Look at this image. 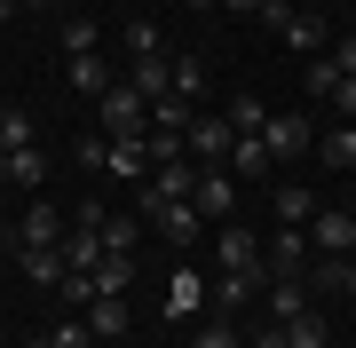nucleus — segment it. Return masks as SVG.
Instances as JSON below:
<instances>
[{
  "instance_id": "42",
  "label": "nucleus",
  "mask_w": 356,
  "mask_h": 348,
  "mask_svg": "<svg viewBox=\"0 0 356 348\" xmlns=\"http://www.w3.org/2000/svg\"><path fill=\"white\" fill-rule=\"evenodd\" d=\"M0 222H8V214H0Z\"/></svg>"
},
{
  "instance_id": "5",
  "label": "nucleus",
  "mask_w": 356,
  "mask_h": 348,
  "mask_svg": "<svg viewBox=\"0 0 356 348\" xmlns=\"http://www.w3.org/2000/svg\"><path fill=\"white\" fill-rule=\"evenodd\" d=\"M309 245H317V254H356V214L317 206V222H309Z\"/></svg>"
},
{
  "instance_id": "9",
  "label": "nucleus",
  "mask_w": 356,
  "mask_h": 348,
  "mask_svg": "<svg viewBox=\"0 0 356 348\" xmlns=\"http://www.w3.org/2000/svg\"><path fill=\"white\" fill-rule=\"evenodd\" d=\"M214 254H222V270H261V238H254V230H238V222L214 238Z\"/></svg>"
},
{
  "instance_id": "14",
  "label": "nucleus",
  "mask_w": 356,
  "mask_h": 348,
  "mask_svg": "<svg viewBox=\"0 0 356 348\" xmlns=\"http://www.w3.org/2000/svg\"><path fill=\"white\" fill-rule=\"evenodd\" d=\"M16 261H24V277H32V285H64V254H56V245H24Z\"/></svg>"
},
{
  "instance_id": "36",
  "label": "nucleus",
  "mask_w": 356,
  "mask_h": 348,
  "mask_svg": "<svg viewBox=\"0 0 356 348\" xmlns=\"http://www.w3.org/2000/svg\"><path fill=\"white\" fill-rule=\"evenodd\" d=\"M222 8H238V16H261V8H269V0H222Z\"/></svg>"
},
{
  "instance_id": "32",
  "label": "nucleus",
  "mask_w": 356,
  "mask_h": 348,
  "mask_svg": "<svg viewBox=\"0 0 356 348\" xmlns=\"http://www.w3.org/2000/svg\"><path fill=\"white\" fill-rule=\"evenodd\" d=\"M56 348H95V324L88 317H64V324H56Z\"/></svg>"
},
{
  "instance_id": "8",
  "label": "nucleus",
  "mask_w": 356,
  "mask_h": 348,
  "mask_svg": "<svg viewBox=\"0 0 356 348\" xmlns=\"http://www.w3.org/2000/svg\"><path fill=\"white\" fill-rule=\"evenodd\" d=\"M88 324H95V340H127V324H135L127 317V293H95L88 301Z\"/></svg>"
},
{
  "instance_id": "34",
  "label": "nucleus",
  "mask_w": 356,
  "mask_h": 348,
  "mask_svg": "<svg viewBox=\"0 0 356 348\" xmlns=\"http://www.w3.org/2000/svg\"><path fill=\"white\" fill-rule=\"evenodd\" d=\"M332 64H341V72L356 79V32H348V40H332Z\"/></svg>"
},
{
  "instance_id": "21",
  "label": "nucleus",
  "mask_w": 356,
  "mask_h": 348,
  "mask_svg": "<svg viewBox=\"0 0 356 348\" xmlns=\"http://www.w3.org/2000/svg\"><path fill=\"white\" fill-rule=\"evenodd\" d=\"M143 151H151V167H182V158H191V142L166 135V127H151V135H143Z\"/></svg>"
},
{
  "instance_id": "28",
  "label": "nucleus",
  "mask_w": 356,
  "mask_h": 348,
  "mask_svg": "<svg viewBox=\"0 0 356 348\" xmlns=\"http://www.w3.org/2000/svg\"><path fill=\"white\" fill-rule=\"evenodd\" d=\"M48 174V158H40V142H24V151H8V182H40Z\"/></svg>"
},
{
  "instance_id": "22",
  "label": "nucleus",
  "mask_w": 356,
  "mask_h": 348,
  "mask_svg": "<svg viewBox=\"0 0 356 348\" xmlns=\"http://www.w3.org/2000/svg\"><path fill=\"white\" fill-rule=\"evenodd\" d=\"M72 88L79 95H103V88H119V79L103 72V56H72Z\"/></svg>"
},
{
  "instance_id": "37",
  "label": "nucleus",
  "mask_w": 356,
  "mask_h": 348,
  "mask_svg": "<svg viewBox=\"0 0 356 348\" xmlns=\"http://www.w3.org/2000/svg\"><path fill=\"white\" fill-rule=\"evenodd\" d=\"M16 8H56V0H16Z\"/></svg>"
},
{
  "instance_id": "35",
  "label": "nucleus",
  "mask_w": 356,
  "mask_h": 348,
  "mask_svg": "<svg viewBox=\"0 0 356 348\" xmlns=\"http://www.w3.org/2000/svg\"><path fill=\"white\" fill-rule=\"evenodd\" d=\"M332 111H341V119H356V79H341V88H332Z\"/></svg>"
},
{
  "instance_id": "12",
  "label": "nucleus",
  "mask_w": 356,
  "mask_h": 348,
  "mask_svg": "<svg viewBox=\"0 0 356 348\" xmlns=\"http://www.w3.org/2000/svg\"><path fill=\"white\" fill-rule=\"evenodd\" d=\"M277 222L285 230H309V222H317V198H309L301 182H277Z\"/></svg>"
},
{
  "instance_id": "25",
  "label": "nucleus",
  "mask_w": 356,
  "mask_h": 348,
  "mask_svg": "<svg viewBox=\"0 0 356 348\" xmlns=\"http://www.w3.org/2000/svg\"><path fill=\"white\" fill-rule=\"evenodd\" d=\"M229 127H238V135H261L269 127V103H261V95H238V103H229Z\"/></svg>"
},
{
  "instance_id": "19",
  "label": "nucleus",
  "mask_w": 356,
  "mask_h": 348,
  "mask_svg": "<svg viewBox=\"0 0 356 348\" xmlns=\"http://www.w3.org/2000/svg\"><path fill=\"white\" fill-rule=\"evenodd\" d=\"M135 285V254H103L95 261V293H127Z\"/></svg>"
},
{
  "instance_id": "30",
  "label": "nucleus",
  "mask_w": 356,
  "mask_h": 348,
  "mask_svg": "<svg viewBox=\"0 0 356 348\" xmlns=\"http://www.w3.org/2000/svg\"><path fill=\"white\" fill-rule=\"evenodd\" d=\"M64 56H95V16H72L64 24Z\"/></svg>"
},
{
  "instance_id": "7",
  "label": "nucleus",
  "mask_w": 356,
  "mask_h": 348,
  "mask_svg": "<svg viewBox=\"0 0 356 348\" xmlns=\"http://www.w3.org/2000/svg\"><path fill=\"white\" fill-rule=\"evenodd\" d=\"M191 190H198V167H191V158H182V167H159V174H151V214H159V206H182Z\"/></svg>"
},
{
  "instance_id": "20",
  "label": "nucleus",
  "mask_w": 356,
  "mask_h": 348,
  "mask_svg": "<svg viewBox=\"0 0 356 348\" xmlns=\"http://www.w3.org/2000/svg\"><path fill=\"white\" fill-rule=\"evenodd\" d=\"M317 158H325V167H356V119H341V127L317 142Z\"/></svg>"
},
{
  "instance_id": "2",
  "label": "nucleus",
  "mask_w": 356,
  "mask_h": 348,
  "mask_svg": "<svg viewBox=\"0 0 356 348\" xmlns=\"http://www.w3.org/2000/svg\"><path fill=\"white\" fill-rule=\"evenodd\" d=\"M309 254H317V245H309V230H277L261 245V277L277 285V277H309Z\"/></svg>"
},
{
  "instance_id": "33",
  "label": "nucleus",
  "mask_w": 356,
  "mask_h": 348,
  "mask_svg": "<svg viewBox=\"0 0 356 348\" xmlns=\"http://www.w3.org/2000/svg\"><path fill=\"white\" fill-rule=\"evenodd\" d=\"M191 348H245V340L229 333V324H198V340H191Z\"/></svg>"
},
{
  "instance_id": "40",
  "label": "nucleus",
  "mask_w": 356,
  "mask_h": 348,
  "mask_svg": "<svg viewBox=\"0 0 356 348\" xmlns=\"http://www.w3.org/2000/svg\"><path fill=\"white\" fill-rule=\"evenodd\" d=\"M24 348H56V340H24Z\"/></svg>"
},
{
  "instance_id": "23",
  "label": "nucleus",
  "mask_w": 356,
  "mask_h": 348,
  "mask_svg": "<svg viewBox=\"0 0 356 348\" xmlns=\"http://www.w3.org/2000/svg\"><path fill=\"white\" fill-rule=\"evenodd\" d=\"M341 79H348V72L332 64V48H325V56H309V95H317V103H332V88H341Z\"/></svg>"
},
{
  "instance_id": "26",
  "label": "nucleus",
  "mask_w": 356,
  "mask_h": 348,
  "mask_svg": "<svg viewBox=\"0 0 356 348\" xmlns=\"http://www.w3.org/2000/svg\"><path fill=\"white\" fill-rule=\"evenodd\" d=\"M175 95H182V103L206 95V64H198V56H175Z\"/></svg>"
},
{
  "instance_id": "39",
  "label": "nucleus",
  "mask_w": 356,
  "mask_h": 348,
  "mask_svg": "<svg viewBox=\"0 0 356 348\" xmlns=\"http://www.w3.org/2000/svg\"><path fill=\"white\" fill-rule=\"evenodd\" d=\"M0 182H8V151H0Z\"/></svg>"
},
{
  "instance_id": "10",
  "label": "nucleus",
  "mask_w": 356,
  "mask_h": 348,
  "mask_svg": "<svg viewBox=\"0 0 356 348\" xmlns=\"http://www.w3.org/2000/svg\"><path fill=\"white\" fill-rule=\"evenodd\" d=\"M135 88L151 95V103H159V95H175V56H135Z\"/></svg>"
},
{
  "instance_id": "27",
  "label": "nucleus",
  "mask_w": 356,
  "mask_h": 348,
  "mask_svg": "<svg viewBox=\"0 0 356 348\" xmlns=\"http://www.w3.org/2000/svg\"><path fill=\"white\" fill-rule=\"evenodd\" d=\"M309 285H332V293H356V254H332V261H325V270L309 277Z\"/></svg>"
},
{
  "instance_id": "17",
  "label": "nucleus",
  "mask_w": 356,
  "mask_h": 348,
  "mask_svg": "<svg viewBox=\"0 0 356 348\" xmlns=\"http://www.w3.org/2000/svg\"><path fill=\"white\" fill-rule=\"evenodd\" d=\"M229 167H238V174H269L277 158H269V142H261V135H238V142H229Z\"/></svg>"
},
{
  "instance_id": "41",
  "label": "nucleus",
  "mask_w": 356,
  "mask_h": 348,
  "mask_svg": "<svg viewBox=\"0 0 356 348\" xmlns=\"http://www.w3.org/2000/svg\"><path fill=\"white\" fill-rule=\"evenodd\" d=\"M8 8H16V0H0V16H8Z\"/></svg>"
},
{
  "instance_id": "38",
  "label": "nucleus",
  "mask_w": 356,
  "mask_h": 348,
  "mask_svg": "<svg viewBox=\"0 0 356 348\" xmlns=\"http://www.w3.org/2000/svg\"><path fill=\"white\" fill-rule=\"evenodd\" d=\"M191 8H222V0H191Z\"/></svg>"
},
{
  "instance_id": "24",
  "label": "nucleus",
  "mask_w": 356,
  "mask_h": 348,
  "mask_svg": "<svg viewBox=\"0 0 356 348\" xmlns=\"http://www.w3.org/2000/svg\"><path fill=\"white\" fill-rule=\"evenodd\" d=\"M95 238H103V254H135V222H127V214H103Z\"/></svg>"
},
{
  "instance_id": "31",
  "label": "nucleus",
  "mask_w": 356,
  "mask_h": 348,
  "mask_svg": "<svg viewBox=\"0 0 356 348\" xmlns=\"http://www.w3.org/2000/svg\"><path fill=\"white\" fill-rule=\"evenodd\" d=\"M127 56H166V48H159V24H151V16H135V24H127Z\"/></svg>"
},
{
  "instance_id": "18",
  "label": "nucleus",
  "mask_w": 356,
  "mask_h": 348,
  "mask_svg": "<svg viewBox=\"0 0 356 348\" xmlns=\"http://www.w3.org/2000/svg\"><path fill=\"white\" fill-rule=\"evenodd\" d=\"M198 309H206V285H198L191 270H182L175 285H166V317H198Z\"/></svg>"
},
{
  "instance_id": "11",
  "label": "nucleus",
  "mask_w": 356,
  "mask_h": 348,
  "mask_svg": "<svg viewBox=\"0 0 356 348\" xmlns=\"http://www.w3.org/2000/svg\"><path fill=\"white\" fill-rule=\"evenodd\" d=\"M285 48H301V56H325V16L293 8V16H285Z\"/></svg>"
},
{
  "instance_id": "1",
  "label": "nucleus",
  "mask_w": 356,
  "mask_h": 348,
  "mask_svg": "<svg viewBox=\"0 0 356 348\" xmlns=\"http://www.w3.org/2000/svg\"><path fill=\"white\" fill-rule=\"evenodd\" d=\"M95 103H103V135H111V142H143V135H151V95H143L135 79L103 88Z\"/></svg>"
},
{
  "instance_id": "29",
  "label": "nucleus",
  "mask_w": 356,
  "mask_h": 348,
  "mask_svg": "<svg viewBox=\"0 0 356 348\" xmlns=\"http://www.w3.org/2000/svg\"><path fill=\"white\" fill-rule=\"evenodd\" d=\"M24 142H32V119H24V111H8V103H0V151H24Z\"/></svg>"
},
{
  "instance_id": "15",
  "label": "nucleus",
  "mask_w": 356,
  "mask_h": 348,
  "mask_svg": "<svg viewBox=\"0 0 356 348\" xmlns=\"http://www.w3.org/2000/svg\"><path fill=\"white\" fill-rule=\"evenodd\" d=\"M159 222H166V238H175V245H191V238L206 230V214H198V198H182V206H159Z\"/></svg>"
},
{
  "instance_id": "6",
  "label": "nucleus",
  "mask_w": 356,
  "mask_h": 348,
  "mask_svg": "<svg viewBox=\"0 0 356 348\" xmlns=\"http://www.w3.org/2000/svg\"><path fill=\"white\" fill-rule=\"evenodd\" d=\"M191 198H198V214H206V222L238 214V182H229L222 167H198V190H191Z\"/></svg>"
},
{
  "instance_id": "16",
  "label": "nucleus",
  "mask_w": 356,
  "mask_h": 348,
  "mask_svg": "<svg viewBox=\"0 0 356 348\" xmlns=\"http://www.w3.org/2000/svg\"><path fill=\"white\" fill-rule=\"evenodd\" d=\"M16 238H24V245H56V238H64V214H56V206H32L24 222H16Z\"/></svg>"
},
{
  "instance_id": "13",
  "label": "nucleus",
  "mask_w": 356,
  "mask_h": 348,
  "mask_svg": "<svg viewBox=\"0 0 356 348\" xmlns=\"http://www.w3.org/2000/svg\"><path fill=\"white\" fill-rule=\"evenodd\" d=\"M285 340H293V348H332V324H325L317 309H293V317H285Z\"/></svg>"
},
{
  "instance_id": "3",
  "label": "nucleus",
  "mask_w": 356,
  "mask_h": 348,
  "mask_svg": "<svg viewBox=\"0 0 356 348\" xmlns=\"http://www.w3.org/2000/svg\"><path fill=\"white\" fill-rule=\"evenodd\" d=\"M182 142H191V167H222V158H229V142H238V127H229L222 111H198Z\"/></svg>"
},
{
  "instance_id": "4",
  "label": "nucleus",
  "mask_w": 356,
  "mask_h": 348,
  "mask_svg": "<svg viewBox=\"0 0 356 348\" xmlns=\"http://www.w3.org/2000/svg\"><path fill=\"white\" fill-rule=\"evenodd\" d=\"M261 142H269V158H301V151H309L317 135H309V119H301V111H269Z\"/></svg>"
}]
</instances>
